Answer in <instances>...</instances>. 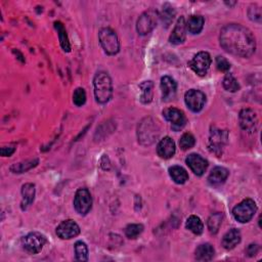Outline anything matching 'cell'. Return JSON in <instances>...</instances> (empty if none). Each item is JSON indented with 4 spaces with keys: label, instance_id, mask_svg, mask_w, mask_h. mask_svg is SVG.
<instances>
[{
    "label": "cell",
    "instance_id": "obj_1",
    "mask_svg": "<svg viewBox=\"0 0 262 262\" xmlns=\"http://www.w3.org/2000/svg\"><path fill=\"white\" fill-rule=\"evenodd\" d=\"M219 41L226 52L241 58H250L256 49L253 33L238 24H230L223 27L220 31Z\"/></svg>",
    "mask_w": 262,
    "mask_h": 262
},
{
    "label": "cell",
    "instance_id": "obj_2",
    "mask_svg": "<svg viewBox=\"0 0 262 262\" xmlns=\"http://www.w3.org/2000/svg\"><path fill=\"white\" fill-rule=\"evenodd\" d=\"M95 96L99 104H107L113 95L112 79L106 72H97L94 78Z\"/></svg>",
    "mask_w": 262,
    "mask_h": 262
},
{
    "label": "cell",
    "instance_id": "obj_3",
    "mask_svg": "<svg viewBox=\"0 0 262 262\" xmlns=\"http://www.w3.org/2000/svg\"><path fill=\"white\" fill-rule=\"evenodd\" d=\"M159 127L152 118H144L139 125L138 136L139 142L143 145H150L159 136Z\"/></svg>",
    "mask_w": 262,
    "mask_h": 262
},
{
    "label": "cell",
    "instance_id": "obj_4",
    "mask_svg": "<svg viewBox=\"0 0 262 262\" xmlns=\"http://www.w3.org/2000/svg\"><path fill=\"white\" fill-rule=\"evenodd\" d=\"M98 39L102 49L109 55H115L120 50V42L116 32L111 28L101 29L98 33Z\"/></svg>",
    "mask_w": 262,
    "mask_h": 262
},
{
    "label": "cell",
    "instance_id": "obj_5",
    "mask_svg": "<svg viewBox=\"0 0 262 262\" xmlns=\"http://www.w3.org/2000/svg\"><path fill=\"white\" fill-rule=\"evenodd\" d=\"M256 211V203L252 199H245L234 208L233 215L237 221L247 223L254 217Z\"/></svg>",
    "mask_w": 262,
    "mask_h": 262
},
{
    "label": "cell",
    "instance_id": "obj_6",
    "mask_svg": "<svg viewBox=\"0 0 262 262\" xmlns=\"http://www.w3.org/2000/svg\"><path fill=\"white\" fill-rule=\"evenodd\" d=\"M229 140V132L226 130L213 127L209 136V150L216 156H220Z\"/></svg>",
    "mask_w": 262,
    "mask_h": 262
},
{
    "label": "cell",
    "instance_id": "obj_7",
    "mask_svg": "<svg viewBox=\"0 0 262 262\" xmlns=\"http://www.w3.org/2000/svg\"><path fill=\"white\" fill-rule=\"evenodd\" d=\"M159 19L158 11L154 9L146 10L139 18L136 23V30H138L140 35H147L151 33L157 26Z\"/></svg>",
    "mask_w": 262,
    "mask_h": 262
},
{
    "label": "cell",
    "instance_id": "obj_8",
    "mask_svg": "<svg viewBox=\"0 0 262 262\" xmlns=\"http://www.w3.org/2000/svg\"><path fill=\"white\" fill-rule=\"evenodd\" d=\"M45 244H47V238L37 232L28 234L22 240L23 248L31 254H38L41 252Z\"/></svg>",
    "mask_w": 262,
    "mask_h": 262
},
{
    "label": "cell",
    "instance_id": "obj_9",
    "mask_svg": "<svg viewBox=\"0 0 262 262\" xmlns=\"http://www.w3.org/2000/svg\"><path fill=\"white\" fill-rule=\"evenodd\" d=\"M211 56L206 51H201L193 56L189 63V67L199 76H205L207 74L211 66Z\"/></svg>",
    "mask_w": 262,
    "mask_h": 262
},
{
    "label": "cell",
    "instance_id": "obj_10",
    "mask_svg": "<svg viewBox=\"0 0 262 262\" xmlns=\"http://www.w3.org/2000/svg\"><path fill=\"white\" fill-rule=\"evenodd\" d=\"M93 207V198L87 189H79L74 198V208L80 215H86Z\"/></svg>",
    "mask_w": 262,
    "mask_h": 262
},
{
    "label": "cell",
    "instance_id": "obj_11",
    "mask_svg": "<svg viewBox=\"0 0 262 262\" xmlns=\"http://www.w3.org/2000/svg\"><path fill=\"white\" fill-rule=\"evenodd\" d=\"M185 100L191 111L198 113L203 110L205 104H206V95L201 90L191 89L186 94Z\"/></svg>",
    "mask_w": 262,
    "mask_h": 262
},
{
    "label": "cell",
    "instance_id": "obj_12",
    "mask_svg": "<svg viewBox=\"0 0 262 262\" xmlns=\"http://www.w3.org/2000/svg\"><path fill=\"white\" fill-rule=\"evenodd\" d=\"M238 122H240L241 128L250 133L255 132L258 128V117L251 109H244L240 112Z\"/></svg>",
    "mask_w": 262,
    "mask_h": 262
},
{
    "label": "cell",
    "instance_id": "obj_13",
    "mask_svg": "<svg viewBox=\"0 0 262 262\" xmlns=\"http://www.w3.org/2000/svg\"><path fill=\"white\" fill-rule=\"evenodd\" d=\"M164 118L171 123V127L175 131H179L185 127L187 123V118L182 111L176 108H168L163 111Z\"/></svg>",
    "mask_w": 262,
    "mask_h": 262
},
{
    "label": "cell",
    "instance_id": "obj_14",
    "mask_svg": "<svg viewBox=\"0 0 262 262\" xmlns=\"http://www.w3.org/2000/svg\"><path fill=\"white\" fill-rule=\"evenodd\" d=\"M56 235L63 240H70L80 234V227L72 219H68L59 224L56 227Z\"/></svg>",
    "mask_w": 262,
    "mask_h": 262
},
{
    "label": "cell",
    "instance_id": "obj_15",
    "mask_svg": "<svg viewBox=\"0 0 262 262\" xmlns=\"http://www.w3.org/2000/svg\"><path fill=\"white\" fill-rule=\"evenodd\" d=\"M186 162L191 171L198 176H202L208 167V161L205 160L202 156L198 154L189 155V157L186 159Z\"/></svg>",
    "mask_w": 262,
    "mask_h": 262
},
{
    "label": "cell",
    "instance_id": "obj_16",
    "mask_svg": "<svg viewBox=\"0 0 262 262\" xmlns=\"http://www.w3.org/2000/svg\"><path fill=\"white\" fill-rule=\"evenodd\" d=\"M187 23L185 17H180L177 22L176 25L172 31V34L169 37V41L172 44L178 45L184 43L187 37Z\"/></svg>",
    "mask_w": 262,
    "mask_h": 262
},
{
    "label": "cell",
    "instance_id": "obj_17",
    "mask_svg": "<svg viewBox=\"0 0 262 262\" xmlns=\"http://www.w3.org/2000/svg\"><path fill=\"white\" fill-rule=\"evenodd\" d=\"M175 143L169 136H166V138L161 140L157 146V153L162 159L172 158L175 154Z\"/></svg>",
    "mask_w": 262,
    "mask_h": 262
},
{
    "label": "cell",
    "instance_id": "obj_18",
    "mask_svg": "<svg viewBox=\"0 0 262 262\" xmlns=\"http://www.w3.org/2000/svg\"><path fill=\"white\" fill-rule=\"evenodd\" d=\"M177 84L171 77L164 76L161 79V90H162V98L165 101L171 100L176 95Z\"/></svg>",
    "mask_w": 262,
    "mask_h": 262
},
{
    "label": "cell",
    "instance_id": "obj_19",
    "mask_svg": "<svg viewBox=\"0 0 262 262\" xmlns=\"http://www.w3.org/2000/svg\"><path fill=\"white\" fill-rule=\"evenodd\" d=\"M229 170L224 167H215L212 169L208 176V181L211 186L218 187L224 184L225 180L229 177Z\"/></svg>",
    "mask_w": 262,
    "mask_h": 262
},
{
    "label": "cell",
    "instance_id": "obj_20",
    "mask_svg": "<svg viewBox=\"0 0 262 262\" xmlns=\"http://www.w3.org/2000/svg\"><path fill=\"white\" fill-rule=\"evenodd\" d=\"M241 238H242L241 232L237 229H232L223 236L221 245L226 250H232L238 244H240Z\"/></svg>",
    "mask_w": 262,
    "mask_h": 262
},
{
    "label": "cell",
    "instance_id": "obj_21",
    "mask_svg": "<svg viewBox=\"0 0 262 262\" xmlns=\"http://www.w3.org/2000/svg\"><path fill=\"white\" fill-rule=\"evenodd\" d=\"M23 201L21 207L23 210H26L35 199V186L33 184H26L22 188Z\"/></svg>",
    "mask_w": 262,
    "mask_h": 262
},
{
    "label": "cell",
    "instance_id": "obj_22",
    "mask_svg": "<svg viewBox=\"0 0 262 262\" xmlns=\"http://www.w3.org/2000/svg\"><path fill=\"white\" fill-rule=\"evenodd\" d=\"M215 254V250L210 244H202L200 245L195 252V257L198 261H210L213 259Z\"/></svg>",
    "mask_w": 262,
    "mask_h": 262
},
{
    "label": "cell",
    "instance_id": "obj_23",
    "mask_svg": "<svg viewBox=\"0 0 262 262\" xmlns=\"http://www.w3.org/2000/svg\"><path fill=\"white\" fill-rule=\"evenodd\" d=\"M169 175L177 185H184L189 180V174L180 166H172L169 168Z\"/></svg>",
    "mask_w": 262,
    "mask_h": 262
},
{
    "label": "cell",
    "instance_id": "obj_24",
    "mask_svg": "<svg viewBox=\"0 0 262 262\" xmlns=\"http://www.w3.org/2000/svg\"><path fill=\"white\" fill-rule=\"evenodd\" d=\"M140 100L143 104H150L154 96V83L152 81H144L140 85Z\"/></svg>",
    "mask_w": 262,
    "mask_h": 262
},
{
    "label": "cell",
    "instance_id": "obj_25",
    "mask_svg": "<svg viewBox=\"0 0 262 262\" xmlns=\"http://www.w3.org/2000/svg\"><path fill=\"white\" fill-rule=\"evenodd\" d=\"M205 20L202 16H191L187 23V30L191 33L196 35L199 34L204 27Z\"/></svg>",
    "mask_w": 262,
    "mask_h": 262
},
{
    "label": "cell",
    "instance_id": "obj_26",
    "mask_svg": "<svg viewBox=\"0 0 262 262\" xmlns=\"http://www.w3.org/2000/svg\"><path fill=\"white\" fill-rule=\"evenodd\" d=\"M186 227L192 234H195L197 236L201 235L204 231V224H203L202 220L198 217V216H195V215H191L188 218L187 223H186Z\"/></svg>",
    "mask_w": 262,
    "mask_h": 262
},
{
    "label": "cell",
    "instance_id": "obj_27",
    "mask_svg": "<svg viewBox=\"0 0 262 262\" xmlns=\"http://www.w3.org/2000/svg\"><path fill=\"white\" fill-rule=\"evenodd\" d=\"M175 15L176 11L173 8V6H171L169 3H166L163 5V9L161 11V14L159 15V18L161 19L165 27H169V25L172 23Z\"/></svg>",
    "mask_w": 262,
    "mask_h": 262
},
{
    "label": "cell",
    "instance_id": "obj_28",
    "mask_svg": "<svg viewBox=\"0 0 262 262\" xmlns=\"http://www.w3.org/2000/svg\"><path fill=\"white\" fill-rule=\"evenodd\" d=\"M54 27H55L56 31H58L62 48H63L65 51L69 52L70 49H71V47H70V42H69V39H68L67 32H66V29H65L64 25L62 24L61 22H55V23H54Z\"/></svg>",
    "mask_w": 262,
    "mask_h": 262
},
{
    "label": "cell",
    "instance_id": "obj_29",
    "mask_svg": "<svg viewBox=\"0 0 262 262\" xmlns=\"http://www.w3.org/2000/svg\"><path fill=\"white\" fill-rule=\"evenodd\" d=\"M222 214L217 212V213H214L212 214L209 219H208V229H209V232L213 235L217 234L218 231H219V227L221 225V222H222Z\"/></svg>",
    "mask_w": 262,
    "mask_h": 262
},
{
    "label": "cell",
    "instance_id": "obj_30",
    "mask_svg": "<svg viewBox=\"0 0 262 262\" xmlns=\"http://www.w3.org/2000/svg\"><path fill=\"white\" fill-rule=\"evenodd\" d=\"M75 255L78 261H87L88 260V248L84 242H76L75 244Z\"/></svg>",
    "mask_w": 262,
    "mask_h": 262
},
{
    "label": "cell",
    "instance_id": "obj_31",
    "mask_svg": "<svg viewBox=\"0 0 262 262\" xmlns=\"http://www.w3.org/2000/svg\"><path fill=\"white\" fill-rule=\"evenodd\" d=\"M223 87L225 90L230 93H236L240 89V84H238L237 79L232 74H226L223 79Z\"/></svg>",
    "mask_w": 262,
    "mask_h": 262
},
{
    "label": "cell",
    "instance_id": "obj_32",
    "mask_svg": "<svg viewBox=\"0 0 262 262\" xmlns=\"http://www.w3.org/2000/svg\"><path fill=\"white\" fill-rule=\"evenodd\" d=\"M196 143V139L191 133H185L181 136V139L179 140V145L181 147V150L187 151L191 149V147L195 145Z\"/></svg>",
    "mask_w": 262,
    "mask_h": 262
},
{
    "label": "cell",
    "instance_id": "obj_33",
    "mask_svg": "<svg viewBox=\"0 0 262 262\" xmlns=\"http://www.w3.org/2000/svg\"><path fill=\"white\" fill-rule=\"evenodd\" d=\"M37 164H38V160H31V161L26 162V163L15 164L14 166L10 167V170L14 173H23V172L28 171V170H30L31 168L35 167Z\"/></svg>",
    "mask_w": 262,
    "mask_h": 262
},
{
    "label": "cell",
    "instance_id": "obj_34",
    "mask_svg": "<svg viewBox=\"0 0 262 262\" xmlns=\"http://www.w3.org/2000/svg\"><path fill=\"white\" fill-rule=\"evenodd\" d=\"M143 232V225L140 223H133L127 225L125 229V235L128 238H136Z\"/></svg>",
    "mask_w": 262,
    "mask_h": 262
},
{
    "label": "cell",
    "instance_id": "obj_35",
    "mask_svg": "<svg viewBox=\"0 0 262 262\" xmlns=\"http://www.w3.org/2000/svg\"><path fill=\"white\" fill-rule=\"evenodd\" d=\"M86 101V93L81 87L77 88L73 95V102L77 107H82Z\"/></svg>",
    "mask_w": 262,
    "mask_h": 262
},
{
    "label": "cell",
    "instance_id": "obj_36",
    "mask_svg": "<svg viewBox=\"0 0 262 262\" xmlns=\"http://www.w3.org/2000/svg\"><path fill=\"white\" fill-rule=\"evenodd\" d=\"M248 16H249V19L252 22L261 23V19H262L261 8L256 4H252L248 9Z\"/></svg>",
    "mask_w": 262,
    "mask_h": 262
},
{
    "label": "cell",
    "instance_id": "obj_37",
    "mask_svg": "<svg viewBox=\"0 0 262 262\" xmlns=\"http://www.w3.org/2000/svg\"><path fill=\"white\" fill-rule=\"evenodd\" d=\"M216 67H217L218 71L220 72H227L231 69V64L224 56L218 55L217 58H216Z\"/></svg>",
    "mask_w": 262,
    "mask_h": 262
},
{
    "label": "cell",
    "instance_id": "obj_38",
    "mask_svg": "<svg viewBox=\"0 0 262 262\" xmlns=\"http://www.w3.org/2000/svg\"><path fill=\"white\" fill-rule=\"evenodd\" d=\"M258 250H259V248H258V246L256 244H251V245L248 246V248L246 250V252H247L248 256L253 257V256H255L257 254Z\"/></svg>",
    "mask_w": 262,
    "mask_h": 262
},
{
    "label": "cell",
    "instance_id": "obj_39",
    "mask_svg": "<svg viewBox=\"0 0 262 262\" xmlns=\"http://www.w3.org/2000/svg\"><path fill=\"white\" fill-rule=\"evenodd\" d=\"M15 151H16V147L14 146H3L1 147V156L9 157L15 153Z\"/></svg>",
    "mask_w": 262,
    "mask_h": 262
},
{
    "label": "cell",
    "instance_id": "obj_40",
    "mask_svg": "<svg viewBox=\"0 0 262 262\" xmlns=\"http://www.w3.org/2000/svg\"><path fill=\"white\" fill-rule=\"evenodd\" d=\"M225 4H227V5H235L236 2H225Z\"/></svg>",
    "mask_w": 262,
    "mask_h": 262
}]
</instances>
